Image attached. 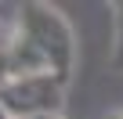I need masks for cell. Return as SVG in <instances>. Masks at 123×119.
Returning <instances> with one entry per match:
<instances>
[{
  "instance_id": "obj_1",
  "label": "cell",
  "mask_w": 123,
  "mask_h": 119,
  "mask_svg": "<svg viewBox=\"0 0 123 119\" xmlns=\"http://www.w3.org/2000/svg\"><path fill=\"white\" fill-rule=\"evenodd\" d=\"M18 33L43 54L51 76L69 83L73 62H76V36H73L69 18L51 4H25L18 11Z\"/></svg>"
},
{
  "instance_id": "obj_2",
  "label": "cell",
  "mask_w": 123,
  "mask_h": 119,
  "mask_svg": "<svg viewBox=\"0 0 123 119\" xmlns=\"http://www.w3.org/2000/svg\"><path fill=\"white\" fill-rule=\"evenodd\" d=\"M65 101V83L51 72L40 76H18L0 87V105L7 108L11 119H40V115H58Z\"/></svg>"
},
{
  "instance_id": "obj_3",
  "label": "cell",
  "mask_w": 123,
  "mask_h": 119,
  "mask_svg": "<svg viewBox=\"0 0 123 119\" xmlns=\"http://www.w3.org/2000/svg\"><path fill=\"white\" fill-rule=\"evenodd\" d=\"M116 65L123 69V29H119V40H116Z\"/></svg>"
},
{
  "instance_id": "obj_4",
  "label": "cell",
  "mask_w": 123,
  "mask_h": 119,
  "mask_svg": "<svg viewBox=\"0 0 123 119\" xmlns=\"http://www.w3.org/2000/svg\"><path fill=\"white\" fill-rule=\"evenodd\" d=\"M0 119H11V115H7V108H4V105H0Z\"/></svg>"
},
{
  "instance_id": "obj_5",
  "label": "cell",
  "mask_w": 123,
  "mask_h": 119,
  "mask_svg": "<svg viewBox=\"0 0 123 119\" xmlns=\"http://www.w3.org/2000/svg\"><path fill=\"white\" fill-rule=\"evenodd\" d=\"M105 119H123V112H112V115H105Z\"/></svg>"
},
{
  "instance_id": "obj_6",
  "label": "cell",
  "mask_w": 123,
  "mask_h": 119,
  "mask_svg": "<svg viewBox=\"0 0 123 119\" xmlns=\"http://www.w3.org/2000/svg\"><path fill=\"white\" fill-rule=\"evenodd\" d=\"M40 119H62V115H40Z\"/></svg>"
}]
</instances>
